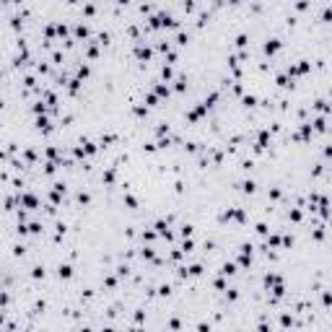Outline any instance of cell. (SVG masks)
Returning <instances> with one entry per match:
<instances>
[{"label": "cell", "mask_w": 332, "mask_h": 332, "mask_svg": "<svg viewBox=\"0 0 332 332\" xmlns=\"http://www.w3.org/2000/svg\"><path fill=\"white\" fill-rule=\"evenodd\" d=\"M60 275H62V278H70V267H68V265H65V267H60Z\"/></svg>", "instance_id": "obj_1"}, {"label": "cell", "mask_w": 332, "mask_h": 332, "mask_svg": "<svg viewBox=\"0 0 332 332\" xmlns=\"http://www.w3.org/2000/svg\"><path fill=\"white\" fill-rule=\"evenodd\" d=\"M231 3H239V0H231Z\"/></svg>", "instance_id": "obj_2"}]
</instances>
